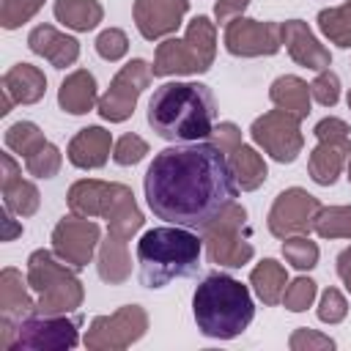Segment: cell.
<instances>
[{"mask_svg":"<svg viewBox=\"0 0 351 351\" xmlns=\"http://www.w3.org/2000/svg\"><path fill=\"white\" fill-rule=\"evenodd\" d=\"M143 189L159 219L203 230L230 203H236L239 184L228 154L219 145L200 140L159 151L145 170Z\"/></svg>","mask_w":351,"mask_h":351,"instance_id":"6da1fadb","label":"cell"},{"mask_svg":"<svg viewBox=\"0 0 351 351\" xmlns=\"http://www.w3.org/2000/svg\"><path fill=\"white\" fill-rule=\"evenodd\" d=\"M217 104L203 82H165L148 101V123L162 140L200 143L214 134Z\"/></svg>","mask_w":351,"mask_h":351,"instance_id":"7a4b0ae2","label":"cell"},{"mask_svg":"<svg viewBox=\"0 0 351 351\" xmlns=\"http://www.w3.org/2000/svg\"><path fill=\"white\" fill-rule=\"evenodd\" d=\"M203 239L181 225L151 228L137 241L140 280L145 288H162L170 280L189 277L200 269Z\"/></svg>","mask_w":351,"mask_h":351,"instance_id":"3957f363","label":"cell"},{"mask_svg":"<svg viewBox=\"0 0 351 351\" xmlns=\"http://www.w3.org/2000/svg\"><path fill=\"white\" fill-rule=\"evenodd\" d=\"M192 313H195L197 329L206 337L230 340L250 326L255 315V304L247 285H241L239 280L228 274H208L195 288Z\"/></svg>","mask_w":351,"mask_h":351,"instance_id":"277c9868","label":"cell"},{"mask_svg":"<svg viewBox=\"0 0 351 351\" xmlns=\"http://www.w3.org/2000/svg\"><path fill=\"white\" fill-rule=\"evenodd\" d=\"M69 208L71 214L80 217H104L110 230V239L129 241L132 233L143 228V211L137 208V200L126 184H112V181H77L71 184L69 195Z\"/></svg>","mask_w":351,"mask_h":351,"instance_id":"5b68a950","label":"cell"},{"mask_svg":"<svg viewBox=\"0 0 351 351\" xmlns=\"http://www.w3.org/2000/svg\"><path fill=\"white\" fill-rule=\"evenodd\" d=\"M217 49V30L208 16H195L186 25L184 38H165L156 47V58L151 66L154 77L170 74H203L214 63Z\"/></svg>","mask_w":351,"mask_h":351,"instance_id":"8992f818","label":"cell"},{"mask_svg":"<svg viewBox=\"0 0 351 351\" xmlns=\"http://www.w3.org/2000/svg\"><path fill=\"white\" fill-rule=\"evenodd\" d=\"M27 282L38 293L36 315H66L82 304V282L49 250L27 258Z\"/></svg>","mask_w":351,"mask_h":351,"instance_id":"52a82bcc","label":"cell"},{"mask_svg":"<svg viewBox=\"0 0 351 351\" xmlns=\"http://www.w3.org/2000/svg\"><path fill=\"white\" fill-rule=\"evenodd\" d=\"M244 225H247V211L239 203H230L217 219H211L203 228V241L208 247V258L217 266L228 269H241L244 263L252 261L255 250L244 239Z\"/></svg>","mask_w":351,"mask_h":351,"instance_id":"ba28073f","label":"cell"},{"mask_svg":"<svg viewBox=\"0 0 351 351\" xmlns=\"http://www.w3.org/2000/svg\"><path fill=\"white\" fill-rule=\"evenodd\" d=\"M80 343L77 318L66 315H27L14 326L5 351H66Z\"/></svg>","mask_w":351,"mask_h":351,"instance_id":"9c48e42d","label":"cell"},{"mask_svg":"<svg viewBox=\"0 0 351 351\" xmlns=\"http://www.w3.org/2000/svg\"><path fill=\"white\" fill-rule=\"evenodd\" d=\"M313 132L318 137V145L313 148L310 162H307L310 178L321 186H332L337 181L343 165L351 156V137H348L351 129L340 118H324L315 123Z\"/></svg>","mask_w":351,"mask_h":351,"instance_id":"30bf717a","label":"cell"},{"mask_svg":"<svg viewBox=\"0 0 351 351\" xmlns=\"http://www.w3.org/2000/svg\"><path fill=\"white\" fill-rule=\"evenodd\" d=\"M148 329V315L140 304H123L112 315H99L85 332V348L90 351H121L137 343Z\"/></svg>","mask_w":351,"mask_h":351,"instance_id":"8fae6325","label":"cell"},{"mask_svg":"<svg viewBox=\"0 0 351 351\" xmlns=\"http://www.w3.org/2000/svg\"><path fill=\"white\" fill-rule=\"evenodd\" d=\"M250 134H252L255 145H261L274 162H282V165L293 162L302 154V145H304L299 118L280 110V107L255 118L252 126H250Z\"/></svg>","mask_w":351,"mask_h":351,"instance_id":"7c38bea8","label":"cell"},{"mask_svg":"<svg viewBox=\"0 0 351 351\" xmlns=\"http://www.w3.org/2000/svg\"><path fill=\"white\" fill-rule=\"evenodd\" d=\"M324 206L318 203V197H313L310 192L291 186L285 192H280L269 208L266 225L269 233L277 239H288V236H307L315 225V217Z\"/></svg>","mask_w":351,"mask_h":351,"instance_id":"4fadbf2b","label":"cell"},{"mask_svg":"<svg viewBox=\"0 0 351 351\" xmlns=\"http://www.w3.org/2000/svg\"><path fill=\"white\" fill-rule=\"evenodd\" d=\"M151 77H154V74H151V66H148L145 60H140V58L129 60V63L112 77L107 93L99 99V112H101V118L110 121V123L126 121V118L134 112V104H137L140 93L148 88Z\"/></svg>","mask_w":351,"mask_h":351,"instance_id":"5bb4252c","label":"cell"},{"mask_svg":"<svg viewBox=\"0 0 351 351\" xmlns=\"http://www.w3.org/2000/svg\"><path fill=\"white\" fill-rule=\"evenodd\" d=\"M99 239H101V230L90 217H80V214L63 217L52 230V252L63 263L82 269L90 263Z\"/></svg>","mask_w":351,"mask_h":351,"instance_id":"9a60e30c","label":"cell"},{"mask_svg":"<svg viewBox=\"0 0 351 351\" xmlns=\"http://www.w3.org/2000/svg\"><path fill=\"white\" fill-rule=\"evenodd\" d=\"M225 47L230 55H239V58L274 55L282 47L280 22H258L247 16H233L225 25Z\"/></svg>","mask_w":351,"mask_h":351,"instance_id":"2e32d148","label":"cell"},{"mask_svg":"<svg viewBox=\"0 0 351 351\" xmlns=\"http://www.w3.org/2000/svg\"><path fill=\"white\" fill-rule=\"evenodd\" d=\"M30 282L22 280V274L11 266H5L0 271V346L8 348L11 343V335H14V326L27 318V315H36V302L30 299L27 293Z\"/></svg>","mask_w":351,"mask_h":351,"instance_id":"e0dca14e","label":"cell"},{"mask_svg":"<svg viewBox=\"0 0 351 351\" xmlns=\"http://www.w3.org/2000/svg\"><path fill=\"white\" fill-rule=\"evenodd\" d=\"M189 0H134V25L143 38L156 41L181 27Z\"/></svg>","mask_w":351,"mask_h":351,"instance_id":"ac0fdd59","label":"cell"},{"mask_svg":"<svg viewBox=\"0 0 351 351\" xmlns=\"http://www.w3.org/2000/svg\"><path fill=\"white\" fill-rule=\"evenodd\" d=\"M280 33H282V44H285L288 55H291L299 66L313 69V71L329 69L332 52L313 36V30L307 27V22H302V19H288V22L280 25Z\"/></svg>","mask_w":351,"mask_h":351,"instance_id":"d6986e66","label":"cell"},{"mask_svg":"<svg viewBox=\"0 0 351 351\" xmlns=\"http://www.w3.org/2000/svg\"><path fill=\"white\" fill-rule=\"evenodd\" d=\"M0 93H3V104H0V115L11 112V104H36L44 90H47V77L41 69L30 66V63H16L3 74L0 82Z\"/></svg>","mask_w":351,"mask_h":351,"instance_id":"ffe728a7","label":"cell"},{"mask_svg":"<svg viewBox=\"0 0 351 351\" xmlns=\"http://www.w3.org/2000/svg\"><path fill=\"white\" fill-rule=\"evenodd\" d=\"M0 165H3V176H0V186H3V203L5 208H11L14 214L19 217H33L38 211V189L22 178V170L19 165L14 162L11 154H3L0 156Z\"/></svg>","mask_w":351,"mask_h":351,"instance_id":"44dd1931","label":"cell"},{"mask_svg":"<svg viewBox=\"0 0 351 351\" xmlns=\"http://www.w3.org/2000/svg\"><path fill=\"white\" fill-rule=\"evenodd\" d=\"M27 44L36 55L47 58L55 69H66L80 58V41L55 30L52 25H36L27 36Z\"/></svg>","mask_w":351,"mask_h":351,"instance_id":"7402d4cb","label":"cell"},{"mask_svg":"<svg viewBox=\"0 0 351 351\" xmlns=\"http://www.w3.org/2000/svg\"><path fill=\"white\" fill-rule=\"evenodd\" d=\"M110 145H112V137L107 129L101 126H88V129H80L71 143H69V162L74 167H82V170H96L107 162L110 156Z\"/></svg>","mask_w":351,"mask_h":351,"instance_id":"603a6c76","label":"cell"},{"mask_svg":"<svg viewBox=\"0 0 351 351\" xmlns=\"http://www.w3.org/2000/svg\"><path fill=\"white\" fill-rule=\"evenodd\" d=\"M58 104H60L66 112H71V115L90 112L93 104H99V96H96V77H93L88 69L71 71V74L60 82Z\"/></svg>","mask_w":351,"mask_h":351,"instance_id":"cb8c5ba5","label":"cell"},{"mask_svg":"<svg viewBox=\"0 0 351 351\" xmlns=\"http://www.w3.org/2000/svg\"><path fill=\"white\" fill-rule=\"evenodd\" d=\"M269 99L274 101V107L296 115L299 121L310 115V85L293 74L277 77L269 88Z\"/></svg>","mask_w":351,"mask_h":351,"instance_id":"d4e9b609","label":"cell"},{"mask_svg":"<svg viewBox=\"0 0 351 351\" xmlns=\"http://www.w3.org/2000/svg\"><path fill=\"white\" fill-rule=\"evenodd\" d=\"M228 162H230V170H233L236 184H239L244 192L258 189V186L266 181V176H269L263 156H261V154H258L252 145L239 143V145H236V148L228 154Z\"/></svg>","mask_w":351,"mask_h":351,"instance_id":"484cf974","label":"cell"},{"mask_svg":"<svg viewBox=\"0 0 351 351\" xmlns=\"http://www.w3.org/2000/svg\"><path fill=\"white\" fill-rule=\"evenodd\" d=\"M250 285L255 288V293H258V299L263 304H280L282 302V293H285V285H288V274H285L282 263L266 258V261H261L252 269Z\"/></svg>","mask_w":351,"mask_h":351,"instance_id":"4316f807","label":"cell"},{"mask_svg":"<svg viewBox=\"0 0 351 351\" xmlns=\"http://www.w3.org/2000/svg\"><path fill=\"white\" fill-rule=\"evenodd\" d=\"M55 16L66 27L88 33L101 22L104 8L99 0H55Z\"/></svg>","mask_w":351,"mask_h":351,"instance_id":"83f0119b","label":"cell"},{"mask_svg":"<svg viewBox=\"0 0 351 351\" xmlns=\"http://www.w3.org/2000/svg\"><path fill=\"white\" fill-rule=\"evenodd\" d=\"M132 274V261H129V247L126 241L118 239H104L101 250H99V277L110 285L123 282Z\"/></svg>","mask_w":351,"mask_h":351,"instance_id":"f1b7e54d","label":"cell"},{"mask_svg":"<svg viewBox=\"0 0 351 351\" xmlns=\"http://www.w3.org/2000/svg\"><path fill=\"white\" fill-rule=\"evenodd\" d=\"M318 27L332 44L348 49L351 47V0H346L343 5L318 11Z\"/></svg>","mask_w":351,"mask_h":351,"instance_id":"f546056e","label":"cell"},{"mask_svg":"<svg viewBox=\"0 0 351 351\" xmlns=\"http://www.w3.org/2000/svg\"><path fill=\"white\" fill-rule=\"evenodd\" d=\"M313 230L321 239H351V206H329L315 217Z\"/></svg>","mask_w":351,"mask_h":351,"instance_id":"4dcf8cb0","label":"cell"},{"mask_svg":"<svg viewBox=\"0 0 351 351\" xmlns=\"http://www.w3.org/2000/svg\"><path fill=\"white\" fill-rule=\"evenodd\" d=\"M44 143H47V140H44V132H41L36 123H30V121H19V123H14V126L5 129V145H8L14 154L25 156V159H27L30 154H36Z\"/></svg>","mask_w":351,"mask_h":351,"instance_id":"1f68e13d","label":"cell"},{"mask_svg":"<svg viewBox=\"0 0 351 351\" xmlns=\"http://www.w3.org/2000/svg\"><path fill=\"white\" fill-rule=\"evenodd\" d=\"M282 255L291 266L304 271V269H313L318 263V244L310 241L307 236H288L282 241Z\"/></svg>","mask_w":351,"mask_h":351,"instance_id":"d6a6232c","label":"cell"},{"mask_svg":"<svg viewBox=\"0 0 351 351\" xmlns=\"http://www.w3.org/2000/svg\"><path fill=\"white\" fill-rule=\"evenodd\" d=\"M25 167H27V173L36 176V178H52V176L60 170V151H58V145L44 143L36 154H30V156L25 159Z\"/></svg>","mask_w":351,"mask_h":351,"instance_id":"836d02e7","label":"cell"},{"mask_svg":"<svg viewBox=\"0 0 351 351\" xmlns=\"http://www.w3.org/2000/svg\"><path fill=\"white\" fill-rule=\"evenodd\" d=\"M41 5H44V0H3V5H0V25L5 30H14L22 22L33 19Z\"/></svg>","mask_w":351,"mask_h":351,"instance_id":"e575fe53","label":"cell"},{"mask_svg":"<svg viewBox=\"0 0 351 351\" xmlns=\"http://www.w3.org/2000/svg\"><path fill=\"white\" fill-rule=\"evenodd\" d=\"M313 299H315V282H313L310 277H296V280L285 288V293H282V304H285V310H291V313L307 310V307L313 304Z\"/></svg>","mask_w":351,"mask_h":351,"instance_id":"d590c367","label":"cell"},{"mask_svg":"<svg viewBox=\"0 0 351 351\" xmlns=\"http://www.w3.org/2000/svg\"><path fill=\"white\" fill-rule=\"evenodd\" d=\"M310 96L318 104H324V107H335L337 99H340V80H337V74L332 69L318 71V77L310 82Z\"/></svg>","mask_w":351,"mask_h":351,"instance_id":"8d00e7d4","label":"cell"},{"mask_svg":"<svg viewBox=\"0 0 351 351\" xmlns=\"http://www.w3.org/2000/svg\"><path fill=\"white\" fill-rule=\"evenodd\" d=\"M126 49H129V38H126V33L118 30V27H107V30H101L99 38H96V52H99L104 60H121V58L126 55Z\"/></svg>","mask_w":351,"mask_h":351,"instance_id":"74e56055","label":"cell"},{"mask_svg":"<svg viewBox=\"0 0 351 351\" xmlns=\"http://www.w3.org/2000/svg\"><path fill=\"white\" fill-rule=\"evenodd\" d=\"M145 154H148V143H145L140 134H123V137L115 143V148H112V159H115L118 165H123V167L137 165Z\"/></svg>","mask_w":351,"mask_h":351,"instance_id":"f35d334b","label":"cell"},{"mask_svg":"<svg viewBox=\"0 0 351 351\" xmlns=\"http://www.w3.org/2000/svg\"><path fill=\"white\" fill-rule=\"evenodd\" d=\"M346 313H348L346 296L337 288H326L321 296V304H318V318L324 324H340L346 318Z\"/></svg>","mask_w":351,"mask_h":351,"instance_id":"ab89813d","label":"cell"},{"mask_svg":"<svg viewBox=\"0 0 351 351\" xmlns=\"http://www.w3.org/2000/svg\"><path fill=\"white\" fill-rule=\"evenodd\" d=\"M288 346L293 351H324V348H335V340L326 335H318L313 329H296L288 340Z\"/></svg>","mask_w":351,"mask_h":351,"instance_id":"60d3db41","label":"cell"},{"mask_svg":"<svg viewBox=\"0 0 351 351\" xmlns=\"http://www.w3.org/2000/svg\"><path fill=\"white\" fill-rule=\"evenodd\" d=\"M211 137H214V145H219L225 154H230V151L241 143V132H239V126L230 123V121L214 126V134H211Z\"/></svg>","mask_w":351,"mask_h":351,"instance_id":"b9f144b4","label":"cell"},{"mask_svg":"<svg viewBox=\"0 0 351 351\" xmlns=\"http://www.w3.org/2000/svg\"><path fill=\"white\" fill-rule=\"evenodd\" d=\"M250 5V0H217L214 5V16L219 22H230L233 16H241V11Z\"/></svg>","mask_w":351,"mask_h":351,"instance_id":"7bdbcfd3","label":"cell"},{"mask_svg":"<svg viewBox=\"0 0 351 351\" xmlns=\"http://www.w3.org/2000/svg\"><path fill=\"white\" fill-rule=\"evenodd\" d=\"M337 274H340V280L346 282V288H348V293H351V247H346V250L337 255Z\"/></svg>","mask_w":351,"mask_h":351,"instance_id":"ee69618b","label":"cell"},{"mask_svg":"<svg viewBox=\"0 0 351 351\" xmlns=\"http://www.w3.org/2000/svg\"><path fill=\"white\" fill-rule=\"evenodd\" d=\"M11 214H14L11 208H5V211H3V241H11L14 236H19V233H22V225H16Z\"/></svg>","mask_w":351,"mask_h":351,"instance_id":"f6af8a7d","label":"cell"},{"mask_svg":"<svg viewBox=\"0 0 351 351\" xmlns=\"http://www.w3.org/2000/svg\"><path fill=\"white\" fill-rule=\"evenodd\" d=\"M348 181H351V156H348Z\"/></svg>","mask_w":351,"mask_h":351,"instance_id":"bcb514c9","label":"cell"},{"mask_svg":"<svg viewBox=\"0 0 351 351\" xmlns=\"http://www.w3.org/2000/svg\"><path fill=\"white\" fill-rule=\"evenodd\" d=\"M348 110H351V90H348Z\"/></svg>","mask_w":351,"mask_h":351,"instance_id":"7dc6e473","label":"cell"}]
</instances>
